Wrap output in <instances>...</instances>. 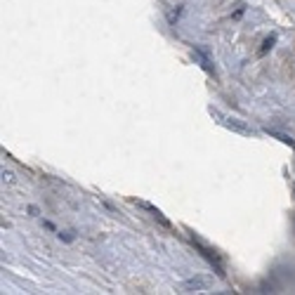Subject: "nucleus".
<instances>
[{"label":"nucleus","mask_w":295,"mask_h":295,"mask_svg":"<svg viewBox=\"0 0 295 295\" xmlns=\"http://www.w3.org/2000/svg\"><path fill=\"white\" fill-rule=\"evenodd\" d=\"M0 179H3V185H14V182H17L14 172L12 170H5V168H3V172H0Z\"/></svg>","instance_id":"0eeeda50"},{"label":"nucleus","mask_w":295,"mask_h":295,"mask_svg":"<svg viewBox=\"0 0 295 295\" xmlns=\"http://www.w3.org/2000/svg\"><path fill=\"white\" fill-rule=\"evenodd\" d=\"M59 239H64V241H73V236H71V232H59Z\"/></svg>","instance_id":"1a4fd4ad"},{"label":"nucleus","mask_w":295,"mask_h":295,"mask_svg":"<svg viewBox=\"0 0 295 295\" xmlns=\"http://www.w3.org/2000/svg\"><path fill=\"white\" fill-rule=\"evenodd\" d=\"M274 43H276V35H274V33L269 35V38H265V43H262V48H260V55H265L267 50L274 48Z\"/></svg>","instance_id":"6e6552de"},{"label":"nucleus","mask_w":295,"mask_h":295,"mask_svg":"<svg viewBox=\"0 0 295 295\" xmlns=\"http://www.w3.org/2000/svg\"><path fill=\"white\" fill-rule=\"evenodd\" d=\"M194 246H196V248H199V250H201V253H203V257H206L208 262H213V265H215V272H217V274H220V276H225V269H222V265H220V257H217V255H215L213 250H210V248L201 246L199 241H194Z\"/></svg>","instance_id":"f03ea898"},{"label":"nucleus","mask_w":295,"mask_h":295,"mask_svg":"<svg viewBox=\"0 0 295 295\" xmlns=\"http://www.w3.org/2000/svg\"><path fill=\"white\" fill-rule=\"evenodd\" d=\"M135 203H137L139 208H144V210H149V213H154V217H156V220L161 222V225H163V227H170V222L165 220V217H163V213H161V210H158V208L149 206V203H144V201H135Z\"/></svg>","instance_id":"7ed1b4c3"},{"label":"nucleus","mask_w":295,"mask_h":295,"mask_svg":"<svg viewBox=\"0 0 295 295\" xmlns=\"http://www.w3.org/2000/svg\"><path fill=\"white\" fill-rule=\"evenodd\" d=\"M210 283H213V279H210V276H194V279H187V281L182 283V290L196 293V290H206Z\"/></svg>","instance_id":"f257e3e1"},{"label":"nucleus","mask_w":295,"mask_h":295,"mask_svg":"<svg viewBox=\"0 0 295 295\" xmlns=\"http://www.w3.org/2000/svg\"><path fill=\"white\" fill-rule=\"evenodd\" d=\"M225 125H227V128H232V130H236V132H243V135H248V132H250V130H248V125H243L239 118H225Z\"/></svg>","instance_id":"20e7f679"},{"label":"nucleus","mask_w":295,"mask_h":295,"mask_svg":"<svg viewBox=\"0 0 295 295\" xmlns=\"http://www.w3.org/2000/svg\"><path fill=\"white\" fill-rule=\"evenodd\" d=\"M265 132H267V135H272V137H276V139H279V142H283V144L295 146V139H293V137H288V135H283V132L272 130V128H265Z\"/></svg>","instance_id":"39448f33"},{"label":"nucleus","mask_w":295,"mask_h":295,"mask_svg":"<svg viewBox=\"0 0 295 295\" xmlns=\"http://www.w3.org/2000/svg\"><path fill=\"white\" fill-rule=\"evenodd\" d=\"M192 57H194V59H199V62H201V66H203V69H206V71H210V69H213V66H210V59H208V57L203 55V52H199V50H192Z\"/></svg>","instance_id":"423d86ee"}]
</instances>
